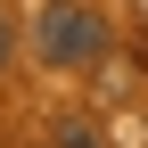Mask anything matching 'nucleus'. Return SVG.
<instances>
[{"mask_svg": "<svg viewBox=\"0 0 148 148\" xmlns=\"http://www.w3.org/2000/svg\"><path fill=\"white\" fill-rule=\"evenodd\" d=\"M33 49L66 74H90L107 58V16L90 0H49V8H33Z\"/></svg>", "mask_w": 148, "mask_h": 148, "instance_id": "obj_1", "label": "nucleus"}, {"mask_svg": "<svg viewBox=\"0 0 148 148\" xmlns=\"http://www.w3.org/2000/svg\"><path fill=\"white\" fill-rule=\"evenodd\" d=\"M58 148H99V132H90V123H66V132H58Z\"/></svg>", "mask_w": 148, "mask_h": 148, "instance_id": "obj_2", "label": "nucleus"}, {"mask_svg": "<svg viewBox=\"0 0 148 148\" xmlns=\"http://www.w3.org/2000/svg\"><path fill=\"white\" fill-rule=\"evenodd\" d=\"M8 58H16V33H8V8H0V74H8Z\"/></svg>", "mask_w": 148, "mask_h": 148, "instance_id": "obj_3", "label": "nucleus"}]
</instances>
